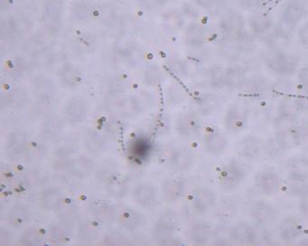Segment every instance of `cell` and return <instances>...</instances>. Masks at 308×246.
<instances>
[{
    "label": "cell",
    "mask_w": 308,
    "mask_h": 246,
    "mask_svg": "<svg viewBox=\"0 0 308 246\" xmlns=\"http://www.w3.org/2000/svg\"><path fill=\"white\" fill-rule=\"evenodd\" d=\"M306 14L304 5L297 0H291L285 5L281 18L285 25L295 26L299 24Z\"/></svg>",
    "instance_id": "cell-1"
},
{
    "label": "cell",
    "mask_w": 308,
    "mask_h": 246,
    "mask_svg": "<svg viewBox=\"0 0 308 246\" xmlns=\"http://www.w3.org/2000/svg\"><path fill=\"white\" fill-rule=\"evenodd\" d=\"M238 6L245 10L256 9L261 4V0H236Z\"/></svg>",
    "instance_id": "cell-4"
},
{
    "label": "cell",
    "mask_w": 308,
    "mask_h": 246,
    "mask_svg": "<svg viewBox=\"0 0 308 246\" xmlns=\"http://www.w3.org/2000/svg\"><path fill=\"white\" fill-rule=\"evenodd\" d=\"M298 37L300 41L302 42L304 45L308 46V23L301 26L299 32H298Z\"/></svg>",
    "instance_id": "cell-5"
},
{
    "label": "cell",
    "mask_w": 308,
    "mask_h": 246,
    "mask_svg": "<svg viewBox=\"0 0 308 246\" xmlns=\"http://www.w3.org/2000/svg\"><path fill=\"white\" fill-rule=\"evenodd\" d=\"M249 24H250V28L258 33L266 32V30L271 28V20L262 15L251 16L249 19Z\"/></svg>",
    "instance_id": "cell-3"
},
{
    "label": "cell",
    "mask_w": 308,
    "mask_h": 246,
    "mask_svg": "<svg viewBox=\"0 0 308 246\" xmlns=\"http://www.w3.org/2000/svg\"><path fill=\"white\" fill-rule=\"evenodd\" d=\"M219 27L221 31L228 35H234L242 32L244 28V21L237 13H227L224 17L221 18L219 24Z\"/></svg>",
    "instance_id": "cell-2"
}]
</instances>
